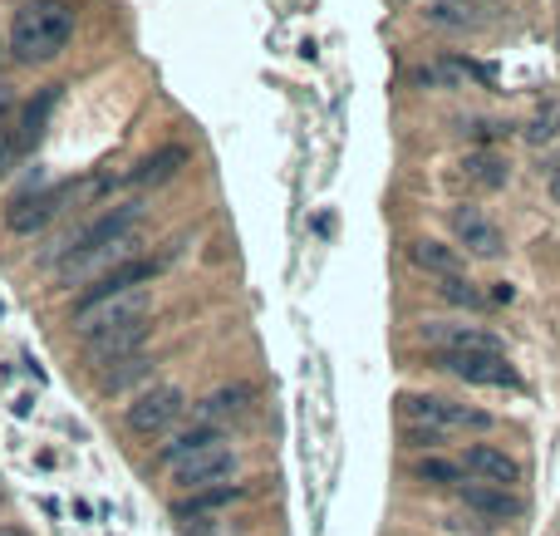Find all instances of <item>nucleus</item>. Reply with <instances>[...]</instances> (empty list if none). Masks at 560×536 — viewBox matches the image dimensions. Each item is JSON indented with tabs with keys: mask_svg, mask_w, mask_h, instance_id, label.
<instances>
[{
	"mask_svg": "<svg viewBox=\"0 0 560 536\" xmlns=\"http://www.w3.org/2000/svg\"><path fill=\"white\" fill-rule=\"evenodd\" d=\"M138 217H143V207L123 202V207L104 212L99 222H89L74 241H64V251H59V261H55V276L59 281H79L89 271L104 276L113 266L133 261V227H138Z\"/></svg>",
	"mask_w": 560,
	"mask_h": 536,
	"instance_id": "nucleus-1",
	"label": "nucleus"
},
{
	"mask_svg": "<svg viewBox=\"0 0 560 536\" xmlns=\"http://www.w3.org/2000/svg\"><path fill=\"white\" fill-rule=\"evenodd\" d=\"M74 40V5L69 0H25L10 20L5 50L20 64H50Z\"/></svg>",
	"mask_w": 560,
	"mask_h": 536,
	"instance_id": "nucleus-2",
	"label": "nucleus"
},
{
	"mask_svg": "<svg viewBox=\"0 0 560 536\" xmlns=\"http://www.w3.org/2000/svg\"><path fill=\"white\" fill-rule=\"evenodd\" d=\"M403 423H423V428H438V433H487L492 428V414L487 409H472V404H457V399H443V394H403Z\"/></svg>",
	"mask_w": 560,
	"mask_h": 536,
	"instance_id": "nucleus-3",
	"label": "nucleus"
},
{
	"mask_svg": "<svg viewBox=\"0 0 560 536\" xmlns=\"http://www.w3.org/2000/svg\"><path fill=\"white\" fill-rule=\"evenodd\" d=\"M187 414V394L177 389V384H153V389H143L133 404H128V433H138V438H163L172 433L177 423Z\"/></svg>",
	"mask_w": 560,
	"mask_h": 536,
	"instance_id": "nucleus-4",
	"label": "nucleus"
},
{
	"mask_svg": "<svg viewBox=\"0 0 560 536\" xmlns=\"http://www.w3.org/2000/svg\"><path fill=\"white\" fill-rule=\"evenodd\" d=\"M153 315V291H128V296L99 300V305H74V330L89 340V335H104V330H118V325H138Z\"/></svg>",
	"mask_w": 560,
	"mask_h": 536,
	"instance_id": "nucleus-5",
	"label": "nucleus"
},
{
	"mask_svg": "<svg viewBox=\"0 0 560 536\" xmlns=\"http://www.w3.org/2000/svg\"><path fill=\"white\" fill-rule=\"evenodd\" d=\"M438 369H448L452 379L477 384V389H521V374L506 355H487V350H448L438 355Z\"/></svg>",
	"mask_w": 560,
	"mask_h": 536,
	"instance_id": "nucleus-6",
	"label": "nucleus"
},
{
	"mask_svg": "<svg viewBox=\"0 0 560 536\" xmlns=\"http://www.w3.org/2000/svg\"><path fill=\"white\" fill-rule=\"evenodd\" d=\"M64 202H74V182H55V187H45V192H25V197L10 202L5 227H10L15 237H35V232H45L59 212H64Z\"/></svg>",
	"mask_w": 560,
	"mask_h": 536,
	"instance_id": "nucleus-7",
	"label": "nucleus"
},
{
	"mask_svg": "<svg viewBox=\"0 0 560 536\" xmlns=\"http://www.w3.org/2000/svg\"><path fill=\"white\" fill-rule=\"evenodd\" d=\"M172 477H177L182 492H212V487H226V482L236 477V453H231L226 443H217V448L187 458L182 468H172Z\"/></svg>",
	"mask_w": 560,
	"mask_h": 536,
	"instance_id": "nucleus-8",
	"label": "nucleus"
},
{
	"mask_svg": "<svg viewBox=\"0 0 560 536\" xmlns=\"http://www.w3.org/2000/svg\"><path fill=\"white\" fill-rule=\"evenodd\" d=\"M452 237H457V246H467L472 256H487V261H497L506 251V237L502 227L482 212V207H452Z\"/></svg>",
	"mask_w": 560,
	"mask_h": 536,
	"instance_id": "nucleus-9",
	"label": "nucleus"
},
{
	"mask_svg": "<svg viewBox=\"0 0 560 536\" xmlns=\"http://www.w3.org/2000/svg\"><path fill=\"white\" fill-rule=\"evenodd\" d=\"M153 276H158V261H143V256H133V261H123V266H113L104 271L84 296L74 300V305H99V300H113V296H128V291H143V286H153Z\"/></svg>",
	"mask_w": 560,
	"mask_h": 536,
	"instance_id": "nucleus-10",
	"label": "nucleus"
},
{
	"mask_svg": "<svg viewBox=\"0 0 560 536\" xmlns=\"http://www.w3.org/2000/svg\"><path fill=\"white\" fill-rule=\"evenodd\" d=\"M472 482H487V487H506V492H516V482H521V463L502 453V448H492V443H472L462 458H457Z\"/></svg>",
	"mask_w": 560,
	"mask_h": 536,
	"instance_id": "nucleus-11",
	"label": "nucleus"
},
{
	"mask_svg": "<svg viewBox=\"0 0 560 536\" xmlns=\"http://www.w3.org/2000/svg\"><path fill=\"white\" fill-rule=\"evenodd\" d=\"M457 497H462V507H467V512H477L482 522H497V527L516 522V517L526 512V502H521L516 492H506V487H487V482H472V477L457 487Z\"/></svg>",
	"mask_w": 560,
	"mask_h": 536,
	"instance_id": "nucleus-12",
	"label": "nucleus"
},
{
	"mask_svg": "<svg viewBox=\"0 0 560 536\" xmlns=\"http://www.w3.org/2000/svg\"><path fill=\"white\" fill-rule=\"evenodd\" d=\"M148 320H138V325H118V330H104V335H89L84 345H89V364H99V369H109L118 359H133L143 355V340H148Z\"/></svg>",
	"mask_w": 560,
	"mask_h": 536,
	"instance_id": "nucleus-13",
	"label": "nucleus"
},
{
	"mask_svg": "<svg viewBox=\"0 0 560 536\" xmlns=\"http://www.w3.org/2000/svg\"><path fill=\"white\" fill-rule=\"evenodd\" d=\"M182 168H187V148H177V143H172V148L148 153L143 163H133L118 182H123V187H163V182H172Z\"/></svg>",
	"mask_w": 560,
	"mask_h": 536,
	"instance_id": "nucleus-14",
	"label": "nucleus"
},
{
	"mask_svg": "<svg viewBox=\"0 0 560 536\" xmlns=\"http://www.w3.org/2000/svg\"><path fill=\"white\" fill-rule=\"evenodd\" d=\"M251 399H256V389H251V384H226V389H212V394L197 404V423L217 428L222 418H241Z\"/></svg>",
	"mask_w": 560,
	"mask_h": 536,
	"instance_id": "nucleus-15",
	"label": "nucleus"
},
{
	"mask_svg": "<svg viewBox=\"0 0 560 536\" xmlns=\"http://www.w3.org/2000/svg\"><path fill=\"white\" fill-rule=\"evenodd\" d=\"M226 443L222 428H207V423H192V428H182V433H172L168 443H163V463L168 468H182L187 458H197V453H207V448H217Z\"/></svg>",
	"mask_w": 560,
	"mask_h": 536,
	"instance_id": "nucleus-16",
	"label": "nucleus"
},
{
	"mask_svg": "<svg viewBox=\"0 0 560 536\" xmlns=\"http://www.w3.org/2000/svg\"><path fill=\"white\" fill-rule=\"evenodd\" d=\"M408 261H413L418 271L438 276V281L462 276V251H452L448 241H413V246H408Z\"/></svg>",
	"mask_w": 560,
	"mask_h": 536,
	"instance_id": "nucleus-17",
	"label": "nucleus"
},
{
	"mask_svg": "<svg viewBox=\"0 0 560 536\" xmlns=\"http://www.w3.org/2000/svg\"><path fill=\"white\" fill-rule=\"evenodd\" d=\"M521 138L531 143V148H546V143H556L560 138V99H541L526 123H521Z\"/></svg>",
	"mask_w": 560,
	"mask_h": 536,
	"instance_id": "nucleus-18",
	"label": "nucleus"
},
{
	"mask_svg": "<svg viewBox=\"0 0 560 536\" xmlns=\"http://www.w3.org/2000/svg\"><path fill=\"white\" fill-rule=\"evenodd\" d=\"M462 178L472 182V187L497 192V187H506V158L487 153V148H477V153H467V158H462Z\"/></svg>",
	"mask_w": 560,
	"mask_h": 536,
	"instance_id": "nucleus-19",
	"label": "nucleus"
},
{
	"mask_svg": "<svg viewBox=\"0 0 560 536\" xmlns=\"http://www.w3.org/2000/svg\"><path fill=\"white\" fill-rule=\"evenodd\" d=\"M246 497V487H236V482H226V487H212V492H192L187 502H177V517H212V512H222L231 502H241Z\"/></svg>",
	"mask_w": 560,
	"mask_h": 536,
	"instance_id": "nucleus-20",
	"label": "nucleus"
},
{
	"mask_svg": "<svg viewBox=\"0 0 560 536\" xmlns=\"http://www.w3.org/2000/svg\"><path fill=\"white\" fill-rule=\"evenodd\" d=\"M55 99H59L55 89H45V94H40V104H30V109H25V119L15 123V148H20V153H25V148H35V138L45 133V119H50Z\"/></svg>",
	"mask_w": 560,
	"mask_h": 536,
	"instance_id": "nucleus-21",
	"label": "nucleus"
},
{
	"mask_svg": "<svg viewBox=\"0 0 560 536\" xmlns=\"http://www.w3.org/2000/svg\"><path fill=\"white\" fill-rule=\"evenodd\" d=\"M413 477L428 482V487H462L467 482V468L457 458H418L413 463Z\"/></svg>",
	"mask_w": 560,
	"mask_h": 536,
	"instance_id": "nucleus-22",
	"label": "nucleus"
},
{
	"mask_svg": "<svg viewBox=\"0 0 560 536\" xmlns=\"http://www.w3.org/2000/svg\"><path fill=\"white\" fill-rule=\"evenodd\" d=\"M148 374H153V359L133 355V359H118V369H104L99 384H104V394H123L128 384H138V379H148Z\"/></svg>",
	"mask_w": 560,
	"mask_h": 536,
	"instance_id": "nucleus-23",
	"label": "nucleus"
},
{
	"mask_svg": "<svg viewBox=\"0 0 560 536\" xmlns=\"http://www.w3.org/2000/svg\"><path fill=\"white\" fill-rule=\"evenodd\" d=\"M15 158H20V148H15V94L0 89V178L10 173Z\"/></svg>",
	"mask_w": 560,
	"mask_h": 536,
	"instance_id": "nucleus-24",
	"label": "nucleus"
},
{
	"mask_svg": "<svg viewBox=\"0 0 560 536\" xmlns=\"http://www.w3.org/2000/svg\"><path fill=\"white\" fill-rule=\"evenodd\" d=\"M438 296L448 300V305H462V310H482L487 296L467 281V276H448V281H438Z\"/></svg>",
	"mask_w": 560,
	"mask_h": 536,
	"instance_id": "nucleus-25",
	"label": "nucleus"
},
{
	"mask_svg": "<svg viewBox=\"0 0 560 536\" xmlns=\"http://www.w3.org/2000/svg\"><path fill=\"white\" fill-rule=\"evenodd\" d=\"M428 20H433V25H452V30H472V25H477L472 15H462V5H448V0L428 5Z\"/></svg>",
	"mask_w": 560,
	"mask_h": 536,
	"instance_id": "nucleus-26",
	"label": "nucleus"
},
{
	"mask_svg": "<svg viewBox=\"0 0 560 536\" xmlns=\"http://www.w3.org/2000/svg\"><path fill=\"white\" fill-rule=\"evenodd\" d=\"M403 438H408V448H443V443H452L448 433L423 428V423H403Z\"/></svg>",
	"mask_w": 560,
	"mask_h": 536,
	"instance_id": "nucleus-27",
	"label": "nucleus"
},
{
	"mask_svg": "<svg viewBox=\"0 0 560 536\" xmlns=\"http://www.w3.org/2000/svg\"><path fill=\"white\" fill-rule=\"evenodd\" d=\"M551 197H556V202H560V168H556V173H551Z\"/></svg>",
	"mask_w": 560,
	"mask_h": 536,
	"instance_id": "nucleus-28",
	"label": "nucleus"
},
{
	"mask_svg": "<svg viewBox=\"0 0 560 536\" xmlns=\"http://www.w3.org/2000/svg\"><path fill=\"white\" fill-rule=\"evenodd\" d=\"M0 536H30V532H20V527H5V522H0Z\"/></svg>",
	"mask_w": 560,
	"mask_h": 536,
	"instance_id": "nucleus-29",
	"label": "nucleus"
},
{
	"mask_svg": "<svg viewBox=\"0 0 560 536\" xmlns=\"http://www.w3.org/2000/svg\"><path fill=\"white\" fill-rule=\"evenodd\" d=\"M0 60H5V40H0Z\"/></svg>",
	"mask_w": 560,
	"mask_h": 536,
	"instance_id": "nucleus-30",
	"label": "nucleus"
},
{
	"mask_svg": "<svg viewBox=\"0 0 560 536\" xmlns=\"http://www.w3.org/2000/svg\"><path fill=\"white\" fill-rule=\"evenodd\" d=\"M0 315H5V300H0Z\"/></svg>",
	"mask_w": 560,
	"mask_h": 536,
	"instance_id": "nucleus-31",
	"label": "nucleus"
},
{
	"mask_svg": "<svg viewBox=\"0 0 560 536\" xmlns=\"http://www.w3.org/2000/svg\"><path fill=\"white\" fill-rule=\"evenodd\" d=\"M556 45H560V40H556Z\"/></svg>",
	"mask_w": 560,
	"mask_h": 536,
	"instance_id": "nucleus-32",
	"label": "nucleus"
}]
</instances>
